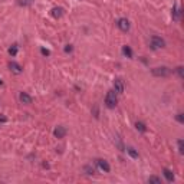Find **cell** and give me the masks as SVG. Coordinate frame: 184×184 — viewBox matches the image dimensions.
Here are the masks:
<instances>
[{
    "mask_svg": "<svg viewBox=\"0 0 184 184\" xmlns=\"http://www.w3.org/2000/svg\"><path fill=\"white\" fill-rule=\"evenodd\" d=\"M151 73L154 76H157V78H167L171 73V69L167 68V66H157V68H154L151 71Z\"/></svg>",
    "mask_w": 184,
    "mask_h": 184,
    "instance_id": "6da1fadb",
    "label": "cell"
},
{
    "mask_svg": "<svg viewBox=\"0 0 184 184\" xmlns=\"http://www.w3.org/2000/svg\"><path fill=\"white\" fill-rule=\"evenodd\" d=\"M118 102V98H116V92L115 91H108L105 96V105L108 108H114Z\"/></svg>",
    "mask_w": 184,
    "mask_h": 184,
    "instance_id": "7a4b0ae2",
    "label": "cell"
},
{
    "mask_svg": "<svg viewBox=\"0 0 184 184\" xmlns=\"http://www.w3.org/2000/svg\"><path fill=\"white\" fill-rule=\"evenodd\" d=\"M151 48H153L154 51L165 48V41H164L163 38H160V36H153V38H151Z\"/></svg>",
    "mask_w": 184,
    "mask_h": 184,
    "instance_id": "3957f363",
    "label": "cell"
},
{
    "mask_svg": "<svg viewBox=\"0 0 184 184\" xmlns=\"http://www.w3.org/2000/svg\"><path fill=\"white\" fill-rule=\"evenodd\" d=\"M116 26L119 27V30H122V32H128L130 30V20L128 19H125V17H121V19H118V22H116Z\"/></svg>",
    "mask_w": 184,
    "mask_h": 184,
    "instance_id": "277c9868",
    "label": "cell"
},
{
    "mask_svg": "<svg viewBox=\"0 0 184 184\" xmlns=\"http://www.w3.org/2000/svg\"><path fill=\"white\" fill-rule=\"evenodd\" d=\"M96 165H98V168H99L101 171H104V173H109V171H111V167H109L108 161L102 160V158L96 160Z\"/></svg>",
    "mask_w": 184,
    "mask_h": 184,
    "instance_id": "5b68a950",
    "label": "cell"
},
{
    "mask_svg": "<svg viewBox=\"0 0 184 184\" xmlns=\"http://www.w3.org/2000/svg\"><path fill=\"white\" fill-rule=\"evenodd\" d=\"M9 68H10V71L13 72V73H16V75H20L22 72H23V68L14 61H12L10 63H9Z\"/></svg>",
    "mask_w": 184,
    "mask_h": 184,
    "instance_id": "8992f818",
    "label": "cell"
},
{
    "mask_svg": "<svg viewBox=\"0 0 184 184\" xmlns=\"http://www.w3.org/2000/svg\"><path fill=\"white\" fill-rule=\"evenodd\" d=\"M53 135L56 137V138H59V140H61V138H63V137L66 135V128H65V127H62V125L56 127V128H55V131H53Z\"/></svg>",
    "mask_w": 184,
    "mask_h": 184,
    "instance_id": "52a82bcc",
    "label": "cell"
},
{
    "mask_svg": "<svg viewBox=\"0 0 184 184\" xmlns=\"http://www.w3.org/2000/svg\"><path fill=\"white\" fill-rule=\"evenodd\" d=\"M124 89H125L124 82L121 81V79H115V81H114V91H115L116 94H122Z\"/></svg>",
    "mask_w": 184,
    "mask_h": 184,
    "instance_id": "ba28073f",
    "label": "cell"
},
{
    "mask_svg": "<svg viewBox=\"0 0 184 184\" xmlns=\"http://www.w3.org/2000/svg\"><path fill=\"white\" fill-rule=\"evenodd\" d=\"M19 98H20V102L24 104V105H30L32 101H33V99H32V96L29 95V94H26V92H22Z\"/></svg>",
    "mask_w": 184,
    "mask_h": 184,
    "instance_id": "9c48e42d",
    "label": "cell"
},
{
    "mask_svg": "<svg viewBox=\"0 0 184 184\" xmlns=\"http://www.w3.org/2000/svg\"><path fill=\"white\" fill-rule=\"evenodd\" d=\"M63 13H65V10L62 9V7H53L51 10V14L55 17V19H59V17L63 16Z\"/></svg>",
    "mask_w": 184,
    "mask_h": 184,
    "instance_id": "30bf717a",
    "label": "cell"
},
{
    "mask_svg": "<svg viewBox=\"0 0 184 184\" xmlns=\"http://www.w3.org/2000/svg\"><path fill=\"white\" fill-rule=\"evenodd\" d=\"M163 174H164V177L167 178L168 183H173V181H174V173L171 170H168V168H164Z\"/></svg>",
    "mask_w": 184,
    "mask_h": 184,
    "instance_id": "8fae6325",
    "label": "cell"
},
{
    "mask_svg": "<svg viewBox=\"0 0 184 184\" xmlns=\"http://www.w3.org/2000/svg\"><path fill=\"white\" fill-rule=\"evenodd\" d=\"M122 52H124V55H125L127 58H130V59L133 58V49H131L130 46H127L125 45V46L122 48Z\"/></svg>",
    "mask_w": 184,
    "mask_h": 184,
    "instance_id": "7c38bea8",
    "label": "cell"
},
{
    "mask_svg": "<svg viewBox=\"0 0 184 184\" xmlns=\"http://www.w3.org/2000/svg\"><path fill=\"white\" fill-rule=\"evenodd\" d=\"M135 128L140 131V133H145V131H147L145 124H144V122H140V121H137V122H135Z\"/></svg>",
    "mask_w": 184,
    "mask_h": 184,
    "instance_id": "4fadbf2b",
    "label": "cell"
},
{
    "mask_svg": "<svg viewBox=\"0 0 184 184\" xmlns=\"http://www.w3.org/2000/svg\"><path fill=\"white\" fill-rule=\"evenodd\" d=\"M127 153L130 154V155H131L133 158H138V157H140V155H138V153H137V151L134 150L133 147H128V148H127Z\"/></svg>",
    "mask_w": 184,
    "mask_h": 184,
    "instance_id": "5bb4252c",
    "label": "cell"
},
{
    "mask_svg": "<svg viewBox=\"0 0 184 184\" xmlns=\"http://www.w3.org/2000/svg\"><path fill=\"white\" fill-rule=\"evenodd\" d=\"M148 183H154V184H161V178L160 177H155V176H151L148 178Z\"/></svg>",
    "mask_w": 184,
    "mask_h": 184,
    "instance_id": "9a60e30c",
    "label": "cell"
},
{
    "mask_svg": "<svg viewBox=\"0 0 184 184\" xmlns=\"http://www.w3.org/2000/svg\"><path fill=\"white\" fill-rule=\"evenodd\" d=\"M178 17H180V9H178V7H174L173 9V19L174 20H178Z\"/></svg>",
    "mask_w": 184,
    "mask_h": 184,
    "instance_id": "2e32d148",
    "label": "cell"
},
{
    "mask_svg": "<svg viewBox=\"0 0 184 184\" xmlns=\"http://www.w3.org/2000/svg\"><path fill=\"white\" fill-rule=\"evenodd\" d=\"M33 2L35 0H19V4H20V6H30Z\"/></svg>",
    "mask_w": 184,
    "mask_h": 184,
    "instance_id": "e0dca14e",
    "label": "cell"
},
{
    "mask_svg": "<svg viewBox=\"0 0 184 184\" xmlns=\"http://www.w3.org/2000/svg\"><path fill=\"white\" fill-rule=\"evenodd\" d=\"M177 145H178V153L183 154V153H184V141H183V140H178Z\"/></svg>",
    "mask_w": 184,
    "mask_h": 184,
    "instance_id": "ac0fdd59",
    "label": "cell"
},
{
    "mask_svg": "<svg viewBox=\"0 0 184 184\" xmlns=\"http://www.w3.org/2000/svg\"><path fill=\"white\" fill-rule=\"evenodd\" d=\"M9 53H10L12 56H16V55H17V46H16V45H13V46L9 49Z\"/></svg>",
    "mask_w": 184,
    "mask_h": 184,
    "instance_id": "d6986e66",
    "label": "cell"
},
{
    "mask_svg": "<svg viewBox=\"0 0 184 184\" xmlns=\"http://www.w3.org/2000/svg\"><path fill=\"white\" fill-rule=\"evenodd\" d=\"M84 170H85V173L89 174V176H91V174H94V168H92L91 165H85V167H84Z\"/></svg>",
    "mask_w": 184,
    "mask_h": 184,
    "instance_id": "ffe728a7",
    "label": "cell"
},
{
    "mask_svg": "<svg viewBox=\"0 0 184 184\" xmlns=\"http://www.w3.org/2000/svg\"><path fill=\"white\" fill-rule=\"evenodd\" d=\"M183 66H178V68H177V73H178V76H180V78H183V76H184V73H183Z\"/></svg>",
    "mask_w": 184,
    "mask_h": 184,
    "instance_id": "44dd1931",
    "label": "cell"
},
{
    "mask_svg": "<svg viewBox=\"0 0 184 184\" xmlns=\"http://www.w3.org/2000/svg\"><path fill=\"white\" fill-rule=\"evenodd\" d=\"M177 121H178V122H181V124L184 122V116H183V114H181V112L177 114Z\"/></svg>",
    "mask_w": 184,
    "mask_h": 184,
    "instance_id": "7402d4cb",
    "label": "cell"
},
{
    "mask_svg": "<svg viewBox=\"0 0 184 184\" xmlns=\"http://www.w3.org/2000/svg\"><path fill=\"white\" fill-rule=\"evenodd\" d=\"M72 51H73V48H72V45H66V46H65V52H66V53H71Z\"/></svg>",
    "mask_w": 184,
    "mask_h": 184,
    "instance_id": "603a6c76",
    "label": "cell"
},
{
    "mask_svg": "<svg viewBox=\"0 0 184 184\" xmlns=\"http://www.w3.org/2000/svg\"><path fill=\"white\" fill-rule=\"evenodd\" d=\"M41 52H42V55H43V56H49V55H51V52H49L48 49H45V48H42Z\"/></svg>",
    "mask_w": 184,
    "mask_h": 184,
    "instance_id": "cb8c5ba5",
    "label": "cell"
},
{
    "mask_svg": "<svg viewBox=\"0 0 184 184\" xmlns=\"http://www.w3.org/2000/svg\"><path fill=\"white\" fill-rule=\"evenodd\" d=\"M0 122H7V118L4 115H0Z\"/></svg>",
    "mask_w": 184,
    "mask_h": 184,
    "instance_id": "d4e9b609",
    "label": "cell"
},
{
    "mask_svg": "<svg viewBox=\"0 0 184 184\" xmlns=\"http://www.w3.org/2000/svg\"><path fill=\"white\" fill-rule=\"evenodd\" d=\"M2 84H3V82H2V81H0V85H2Z\"/></svg>",
    "mask_w": 184,
    "mask_h": 184,
    "instance_id": "484cf974",
    "label": "cell"
}]
</instances>
